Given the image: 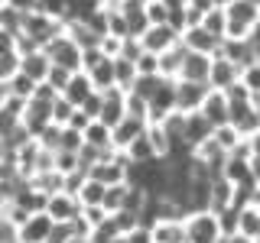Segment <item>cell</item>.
I'll return each mask as SVG.
<instances>
[{
  "label": "cell",
  "mask_w": 260,
  "mask_h": 243,
  "mask_svg": "<svg viewBox=\"0 0 260 243\" xmlns=\"http://www.w3.org/2000/svg\"><path fill=\"white\" fill-rule=\"evenodd\" d=\"M254 182H257V188H260V159H254Z\"/></svg>",
  "instance_id": "40"
},
{
  "label": "cell",
  "mask_w": 260,
  "mask_h": 243,
  "mask_svg": "<svg viewBox=\"0 0 260 243\" xmlns=\"http://www.w3.org/2000/svg\"><path fill=\"white\" fill-rule=\"evenodd\" d=\"M182 59H185V46H182V43L173 46L169 52H162V55H159V75L179 78V71H182Z\"/></svg>",
  "instance_id": "20"
},
{
  "label": "cell",
  "mask_w": 260,
  "mask_h": 243,
  "mask_svg": "<svg viewBox=\"0 0 260 243\" xmlns=\"http://www.w3.org/2000/svg\"><path fill=\"white\" fill-rule=\"evenodd\" d=\"M52 230H55L52 214H46V211H36V214H29L26 221L20 224V230H16V243H49Z\"/></svg>",
  "instance_id": "4"
},
{
  "label": "cell",
  "mask_w": 260,
  "mask_h": 243,
  "mask_svg": "<svg viewBox=\"0 0 260 243\" xmlns=\"http://www.w3.org/2000/svg\"><path fill=\"white\" fill-rule=\"evenodd\" d=\"M234 0H215V7H231Z\"/></svg>",
  "instance_id": "42"
},
{
  "label": "cell",
  "mask_w": 260,
  "mask_h": 243,
  "mask_svg": "<svg viewBox=\"0 0 260 243\" xmlns=\"http://www.w3.org/2000/svg\"><path fill=\"white\" fill-rule=\"evenodd\" d=\"M169 13H173V7H169L166 0H153V4H146V16H150V23H169Z\"/></svg>",
  "instance_id": "30"
},
{
  "label": "cell",
  "mask_w": 260,
  "mask_h": 243,
  "mask_svg": "<svg viewBox=\"0 0 260 243\" xmlns=\"http://www.w3.org/2000/svg\"><path fill=\"white\" fill-rule=\"evenodd\" d=\"M140 43H143L146 52L162 55V52H169L173 46H179V32L169 26V23H150V26H146V32L140 36Z\"/></svg>",
  "instance_id": "8"
},
{
  "label": "cell",
  "mask_w": 260,
  "mask_h": 243,
  "mask_svg": "<svg viewBox=\"0 0 260 243\" xmlns=\"http://www.w3.org/2000/svg\"><path fill=\"white\" fill-rule=\"evenodd\" d=\"M108 188H111V185H104V182H98V178L88 175L75 198L81 201V208H104V201H108Z\"/></svg>",
  "instance_id": "18"
},
{
  "label": "cell",
  "mask_w": 260,
  "mask_h": 243,
  "mask_svg": "<svg viewBox=\"0 0 260 243\" xmlns=\"http://www.w3.org/2000/svg\"><path fill=\"white\" fill-rule=\"evenodd\" d=\"M185 240L189 243H221V224H218V211L199 208L192 214H185Z\"/></svg>",
  "instance_id": "1"
},
{
  "label": "cell",
  "mask_w": 260,
  "mask_h": 243,
  "mask_svg": "<svg viewBox=\"0 0 260 243\" xmlns=\"http://www.w3.org/2000/svg\"><path fill=\"white\" fill-rule=\"evenodd\" d=\"M85 146H91L98 152H114V127H108L104 120H91L85 127Z\"/></svg>",
  "instance_id": "16"
},
{
  "label": "cell",
  "mask_w": 260,
  "mask_h": 243,
  "mask_svg": "<svg viewBox=\"0 0 260 243\" xmlns=\"http://www.w3.org/2000/svg\"><path fill=\"white\" fill-rule=\"evenodd\" d=\"M244 146H247V152H250L254 159H260V130H254V133L244 140Z\"/></svg>",
  "instance_id": "35"
},
{
  "label": "cell",
  "mask_w": 260,
  "mask_h": 243,
  "mask_svg": "<svg viewBox=\"0 0 260 243\" xmlns=\"http://www.w3.org/2000/svg\"><path fill=\"white\" fill-rule=\"evenodd\" d=\"M114 65H117V88L130 91V88H134V81H137V75H140V71H137V62L127 59V55H117Z\"/></svg>",
  "instance_id": "23"
},
{
  "label": "cell",
  "mask_w": 260,
  "mask_h": 243,
  "mask_svg": "<svg viewBox=\"0 0 260 243\" xmlns=\"http://www.w3.org/2000/svg\"><path fill=\"white\" fill-rule=\"evenodd\" d=\"M104 4H108V7H114V4H120V0H104Z\"/></svg>",
  "instance_id": "44"
},
{
  "label": "cell",
  "mask_w": 260,
  "mask_h": 243,
  "mask_svg": "<svg viewBox=\"0 0 260 243\" xmlns=\"http://www.w3.org/2000/svg\"><path fill=\"white\" fill-rule=\"evenodd\" d=\"M46 52H49V59H52V65H62V68H69V71H81V65H85V49L69 36V29H62L59 36L46 46Z\"/></svg>",
  "instance_id": "2"
},
{
  "label": "cell",
  "mask_w": 260,
  "mask_h": 243,
  "mask_svg": "<svg viewBox=\"0 0 260 243\" xmlns=\"http://www.w3.org/2000/svg\"><path fill=\"white\" fill-rule=\"evenodd\" d=\"M20 71H26V75L36 78V81H46L49 71H52V59H49V52L43 46L26 49V52H20Z\"/></svg>",
  "instance_id": "12"
},
{
  "label": "cell",
  "mask_w": 260,
  "mask_h": 243,
  "mask_svg": "<svg viewBox=\"0 0 260 243\" xmlns=\"http://www.w3.org/2000/svg\"><path fill=\"white\" fill-rule=\"evenodd\" d=\"M247 237H260V205H241V230Z\"/></svg>",
  "instance_id": "22"
},
{
  "label": "cell",
  "mask_w": 260,
  "mask_h": 243,
  "mask_svg": "<svg viewBox=\"0 0 260 243\" xmlns=\"http://www.w3.org/2000/svg\"><path fill=\"white\" fill-rule=\"evenodd\" d=\"M16 71H20V52L0 55V81H10Z\"/></svg>",
  "instance_id": "31"
},
{
  "label": "cell",
  "mask_w": 260,
  "mask_h": 243,
  "mask_svg": "<svg viewBox=\"0 0 260 243\" xmlns=\"http://www.w3.org/2000/svg\"><path fill=\"white\" fill-rule=\"evenodd\" d=\"M39 13L55 16V20H69V0H39Z\"/></svg>",
  "instance_id": "26"
},
{
  "label": "cell",
  "mask_w": 260,
  "mask_h": 243,
  "mask_svg": "<svg viewBox=\"0 0 260 243\" xmlns=\"http://www.w3.org/2000/svg\"><path fill=\"white\" fill-rule=\"evenodd\" d=\"M46 214H52L55 224H72L81 214V201L69 191H52L46 198Z\"/></svg>",
  "instance_id": "7"
},
{
  "label": "cell",
  "mask_w": 260,
  "mask_h": 243,
  "mask_svg": "<svg viewBox=\"0 0 260 243\" xmlns=\"http://www.w3.org/2000/svg\"><path fill=\"white\" fill-rule=\"evenodd\" d=\"M166 4H169V7H182L185 0H166Z\"/></svg>",
  "instance_id": "43"
},
{
  "label": "cell",
  "mask_w": 260,
  "mask_h": 243,
  "mask_svg": "<svg viewBox=\"0 0 260 243\" xmlns=\"http://www.w3.org/2000/svg\"><path fill=\"white\" fill-rule=\"evenodd\" d=\"M224 243H257V240L247 237V233H234V237H224Z\"/></svg>",
  "instance_id": "37"
},
{
  "label": "cell",
  "mask_w": 260,
  "mask_h": 243,
  "mask_svg": "<svg viewBox=\"0 0 260 243\" xmlns=\"http://www.w3.org/2000/svg\"><path fill=\"white\" fill-rule=\"evenodd\" d=\"M7 101H10V85L0 81V107H7Z\"/></svg>",
  "instance_id": "38"
},
{
  "label": "cell",
  "mask_w": 260,
  "mask_h": 243,
  "mask_svg": "<svg viewBox=\"0 0 260 243\" xmlns=\"http://www.w3.org/2000/svg\"><path fill=\"white\" fill-rule=\"evenodd\" d=\"M127 243H156L153 240V230L146 224H140V227H134V230L127 233Z\"/></svg>",
  "instance_id": "32"
},
{
  "label": "cell",
  "mask_w": 260,
  "mask_h": 243,
  "mask_svg": "<svg viewBox=\"0 0 260 243\" xmlns=\"http://www.w3.org/2000/svg\"><path fill=\"white\" fill-rule=\"evenodd\" d=\"M146 127H150V124H146L143 117H134V113H127V117L120 120L117 127H114V146L124 152L127 146L137 140V136H143V133H146Z\"/></svg>",
  "instance_id": "15"
},
{
  "label": "cell",
  "mask_w": 260,
  "mask_h": 243,
  "mask_svg": "<svg viewBox=\"0 0 260 243\" xmlns=\"http://www.w3.org/2000/svg\"><path fill=\"white\" fill-rule=\"evenodd\" d=\"M98 243H127V233H111V237H104Z\"/></svg>",
  "instance_id": "39"
},
{
  "label": "cell",
  "mask_w": 260,
  "mask_h": 243,
  "mask_svg": "<svg viewBox=\"0 0 260 243\" xmlns=\"http://www.w3.org/2000/svg\"><path fill=\"white\" fill-rule=\"evenodd\" d=\"M241 81L250 88V91H254V101L260 104V62H250L247 68L241 71Z\"/></svg>",
  "instance_id": "27"
},
{
  "label": "cell",
  "mask_w": 260,
  "mask_h": 243,
  "mask_svg": "<svg viewBox=\"0 0 260 243\" xmlns=\"http://www.w3.org/2000/svg\"><path fill=\"white\" fill-rule=\"evenodd\" d=\"M124 156L130 162H153V159H159V152H156V146H153L150 133H143V136H137V140L124 149Z\"/></svg>",
  "instance_id": "19"
},
{
  "label": "cell",
  "mask_w": 260,
  "mask_h": 243,
  "mask_svg": "<svg viewBox=\"0 0 260 243\" xmlns=\"http://www.w3.org/2000/svg\"><path fill=\"white\" fill-rule=\"evenodd\" d=\"M211 59H215V55L189 52V49H185V59H182V71H179V78H182V81H208V75H211Z\"/></svg>",
  "instance_id": "13"
},
{
  "label": "cell",
  "mask_w": 260,
  "mask_h": 243,
  "mask_svg": "<svg viewBox=\"0 0 260 243\" xmlns=\"http://www.w3.org/2000/svg\"><path fill=\"white\" fill-rule=\"evenodd\" d=\"M247 39H250V49H254V55H257V62H260V20L254 23V26H250Z\"/></svg>",
  "instance_id": "36"
},
{
  "label": "cell",
  "mask_w": 260,
  "mask_h": 243,
  "mask_svg": "<svg viewBox=\"0 0 260 243\" xmlns=\"http://www.w3.org/2000/svg\"><path fill=\"white\" fill-rule=\"evenodd\" d=\"M199 113H202V117L208 120L211 127H224V124H231V101H228V94H224V91H218V88H211Z\"/></svg>",
  "instance_id": "11"
},
{
  "label": "cell",
  "mask_w": 260,
  "mask_h": 243,
  "mask_svg": "<svg viewBox=\"0 0 260 243\" xmlns=\"http://www.w3.org/2000/svg\"><path fill=\"white\" fill-rule=\"evenodd\" d=\"M94 91H98V88H94L91 75H88V71L81 68V71H75V75L69 78V85H65L62 97H65V101H72L75 107H81V104H85V101H88V97H91Z\"/></svg>",
  "instance_id": "14"
},
{
  "label": "cell",
  "mask_w": 260,
  "mask_h": 243,
  "mask_svg": "<svg viewBox=\"0 0 260 243\" xmlns=\"http://www.w3.org/2000/svg\"><path fill=\"white\" fill-rule=\"evenodd\" d=\"M211 91L208 81H182L179 78V91H176V110L182 113H199L202 104H205V97Z\"/></svg>",
  "instance_id": "6"
},
{
  "label": "cell",
  "mask_w": 260,
  "mask_h": 243,
  "mask_svg": "<svg viewBox=\"0 0 260 243\" xmlns=\"http://www.w3.org/2000/svg\"><path fill=\"white\" fill-rule=\"evenodd\" d=\"M91 120H94V117H88V113H85V110H81V107H78L75 113H72V120H69V127H75V130H81V133H85V127H88V124H91Z\"/></svg>",
  "instance_id": "34"
},
{
  "label": "cell",
  "mask_w": 260,
  "mask_h": 243,
  "mask_svg": "<svg viewBox=\"0 0 260 243\" xmlns=\"http://www.w3.org/2000/svg\"><path fill=\"white\" fill-rule=\"evenodd\" d=\"M176 91H179V78H159L156 91L146 104H150V124H159V120H166L169 113L176 110Z\"/></svg>",
  "instance_id": "3"
},
{
  "label": "cell",
  "mask_w": 260,
  "mask_h": 243,
  "mask_svg": "<svg viewBox=\"0 0 260 243\" xmlns=\"http://www.w3.org/2000/svg\"><path fill=\"white\" fill-rule=\"evenodd\" d=\"M10 52H20V32L10 26H0V55H10Z\"/></svg>",
  "instance_id": "28"
},
{
  "label": "cell",
  "mask_w": 260,
  "mask_h": 243,
  "mask_svg": "<svg viewBox=\"0 0 260 243\" xmlns=\"http://www.w3.org/2000/svg\"><path fill=\"white\" fill-rule=\"evenodd\" d=\"M7 85H10V94H13V97H20V101H32V94H36V85H39V81L29 78L26 71H16V75L7 81Z\"/></svg>",
  "instance_id": "21"
},
{
  "label": "cell",
  "mask_w": 260,
  "mask_h": 243,
  "mask_svg": "<svg viewBox=\"0 0 260 243\" xmlns=\"http://www.w3.org/2000/svg\"><path fill=\"white\" fill-rule=\"evenodd\" d=\"M78 107L72 101H65V97L59 94V101L52 104V124H59V127H69V120H72V113H75Z\"/></svg>",
  "instance_id": "25"
},
{
  "label": "cell",
  "mask_w": 260,
  "mask_h": 243,
  "mask_svg": "<svg viewBox=\"0 0 260 243\" xmlns=\"http://www.w3.org/2000/svg\"><path fill=\"white\" fill-rule=\"evenodd\" d=\"M4 16H7V4L0 0V26H4Z\"/></svg>",
  "instance_id": "41"
},
{
  "label": "cell",
  "mask_w": 260,
  "mask_h": 243,
  "mask_svg": "<svg viewBox=\"0 0 260 243\" xmlns=\"http://www.w3.org/2000/svg\"><path fill=\"white\" fill-rule=\"evenodd\" d=\"M143 4H153V0H143Z\"/></svg>",
  "instance_id": "45"
},
{
  "label": "cell",
  "mask_w": 260,
  "mask_h": 243,
  "mask_svg": "<svg viewBox=\"0 0 260 243\" xmlns=\"http://www.w3.org/2000/svg\"><path fill=\"white\" fill-rule=\"evenodd\" d=\"M179 43H182L185 49H189V52L218 55V52H221V43H224V39H221V36H215L211 29H205L202 23H192V26L185 29L182 36H179Z\"/></svg>",
  "instance_id": "5"
},
{
  "label": "cell",
  "mask_w": 260,
  "mask_h": 243,
  "mask_svg": "<svg viewBox=\"0 0 260 243\" xmlns=\"http://www.w3.org/2000/svg\"><path fill=\"white\" fill-rule=\"evenodd\" d=\"M10 10H16V13H32L39 7V0H4Z\"/></svg>",
  "instance_id": "33"
},
{
  "label": "cell",
  "mask_w": 260,
  "mask_h": 243,
  "mask_svg": "<svg viewBox=\"0 0 260 243\" xmlns=\"http://www.w3.org/2000/svg\"><path fill=\"white\" fill-rule=\"evenodd\" d=\"M241 65L238 62H231L228 55L218 52L215 59H211V75H208V85L211 88H218V91H228V88L234 85V81H241Z\"/></svg>",
  "instance_id": "10"
},
{
  "label": "cell",
  "mask_w": 260,
  "mask_h": 243,
  "mask_svg": "<svg viewBox=\"0 0 260 243\" xmlns=\"http://www.w3.org/2000/svg\"><path fill=\"white\" fill-rule=\"evenodd\" d=\"M124 117H127V91L124 88L101 91V113H98V120H104L108 127H117Z\"/></svg>",
  "instance_id": "9"
},
{
  "label": "cell",
  "mask_w": 260,
  "mask_h": 243,
  "mask_svg": "<svg viewBox=\"0 0 260 243\" xmlns=\"http://www.w3.org/2000/svg\"><path fill=\"white\" fill-rule=\"evenodd\" d=\"M137 71H140V75H159V55L143 49V52L137 55Z\"/></svg>",
  "instance_id": "29"
},
{
  "label": "cell",
  "mask_w": 260,
  "mask_h": 243,
  "mask_svg": "<svg viewBox=\"0 0 260 243\" xmlns=\"http://www.w3.org/2000/svg\"><path fill=\"white\" fill-rule=\"evenodd\" d=\"M211 133H215V127H211L202 113H185V136L182 140L192 146V152H195V146H202Z\"/></svg>",
  "instance_id": "17"
},
{
  "label": "cell",
  "mask_w": 260,
  "mask_h": 243,
  "mask_svg": "<svg viewBox=\"0 0 260 243\" xmlns=\"http://www.w3.org/2000/svg\"><path fill=\"white\" fill-rule=\"evenodd\" d=\"M202 26L224 39V32H228V13H224V7H215V10H208L205 20H202Z\"/></svg>",
  "instance_id": "24"
}]
</instances>
